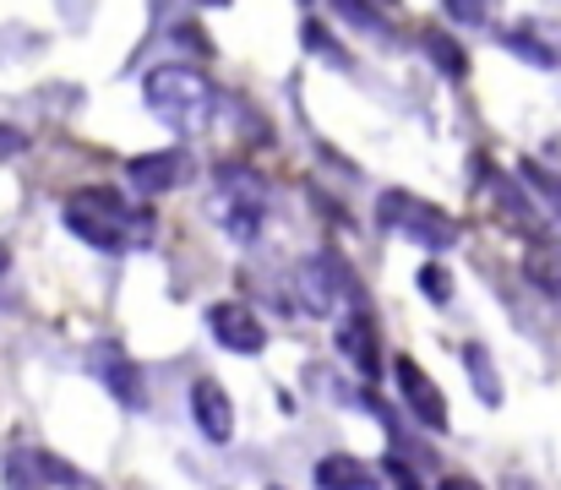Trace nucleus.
<instances>
[{
	"mask_svg": "<svg viewBox=\"0 0 561 490\" xmlns=\"http://www.w3.org/2000/svg\"><path fill=\"white\" fill-rule=\"evenodd\" d=\"M420 44H425V55H431V60H436V66H442L447 77H463V71H469L463 49H458V44H453L447 33H420Z\"/></svg>",
	"mask_w": 561,
	"mask_h": 490,
	"instance_id": "nucleus-15",
	"label": "nucleus"
},
{
	"mask_svg": "<svg viewBox=\"0 0 561 490\" xmlns=\"http://www.w3.org/2000/svg\"><path fill=\"white\" fill-rule=\"evenodd\" d=\"M93 371L110 381V392H115L121 403H131V409L148 403V398H142V376L131 371V360H126L121 349H99V354H93Z\"/></svg>",
	"mask_w": 561,
	"mask_h": 490,
	"instance_id": "nucleus-10",
	"label": "nucleus"
},
{
	"mask_svg": "<svg viewBox=\"0 0 561 490\" xmlns=\"http://www.w3.org/2000/svg\"><path fill=\"white\" fill-rule=\"evenodd\" d=\"M142 99L175 132H202L213 121V82L196 66H175V60L170 66H153L148 82H142Z\"/></svg>",
	"mask_w": 561,
	"mask_h": 490,
	"instance_id": "nucleus-2",
	"label": "nucleus"
},
{
	"mask_svg": "<svg viewBox=\"0 0 561 490\" xmlns=\"http://www.w3.org/2000/svg\"><path fill=\"white\" fill-rule=\"evenodd\" d=\"M218 224L234 235V240H256L262 235V185L224 169L218 180Z\"/></svg>",
	"mask_w": 561,
	"mask_h": 490,
	"instance_id": "nucleus-5",
	"label": "nucleus"
},
{
	"mask_svg": "<svg viewBox=\"0 0 561 490\" xmlns=\"http://www.w3.org/2000/svg\"><path fill=\"white\" fill-rule=\"evenodd\" d=\"M502 44H507L513 55H524L529 66H546V71L561 66V55L551 49V44H540V33H535V27H513V33H502Z\"/></svg>",
	"mask_w": 561,
	"mask_h": 490,
	"instance_id": "nucleus-13",
	"label": "nucleus"
},
{
	"mask_svg": "<svg viewBox=\"0 0 561 490\" xmlns=\"http://www.w3.org/2000/svg\"><path fill=\"white\" fill-rule=\"evenodd\" d=\"M5 267H11V257H5V246H0V273H5Z\"/></svg>",
	"mask_w": 561,
	"mask_h": 490,
	"instance_id": "nucleus-24",
	"label": "nucleus"
},
{
	"mask_svg": "<svg viewBox=\"0 0 561 490\" xmlns=\"http://www.w3.org/2000/svg\"><path fill=\"white\" fill-rule=\"evenodd\" d=\"M273 490H278V486H273Z\"/></svg>",
	"mask_w": 561,
	"mask_h": 490,
	"instance_id": "nucleus-25",
	"label": "nucleus"
},
{
	"mask_svg": "<svg viewBox=\"0 0 561 490\" xmlns=\"http://www.w3.org/2000/svg\"><path fill=\"white\" fill-rule=\"evenodd\" d=\"M60 218L93 251H126V246H142L153 235V218L142 207H131L115 185H82V191H71Z\"/></svg>",
	"mask_w": 561,
	"mask_h": 490,
	"instance_id": "nucleus-1",
	"label": "nucleus"
},
{
	"mask_svg": "<svg viewBox=\"0 0 561 490\" xmlns=\"http://www.w3.org/2000/svg\"><path fill=\"white\" fill-rule=\"evenodd\" d=\"M339 16H344V22H355V27L387 33V16H381V11H371V5H339Z\"/></svg>",
	"mask_w": 561,
	"mask_h": 490,
	"instance_id": "nucleus-19",
	"label": "nucleus"
},
{
	"mask_svg": "<svg viewBox=\"0 0 561 490\" xmlns=\"http://www.w3.org/2000/svg\"><path fill=\"white\" fill-rule=\"evenodd\" d=\"M524 180H529V185H535L546 202H557V207H561V180H557V174H546L540 163H524Z\"/></svg>",
	"mask_w": 561,
	"mask_h": 490,
	"instance_id": "nucleus-18",
	"label": "nucleus"
},
{
	"mask_svg": "<svg viewBox=\"0 0 561 490\" xmlns=\"http://www.w3.org/2000/svg\"><path fill=\"white\" fill-rule=\"evenodd\" d=\"M175 38H181V44H186V49H202V55H207V38H202V33H196V27H181V33H175Z\"/></svg>",
	"mask_w": 561,
	"mask_h": 490,
	"instance_id": "nucleus-21",
	"label": "nucleus"
},
{
	"mask_svg": "<svg viewBox=\"0 0 561 490\" xmlns=\"http://www.w3.org/2000/svg\"><path fill=\"white\" fill-rule=\"evenodd\" d=\"M392 376H398V392H403L409 414H414L425 431H447V403H442L436 381H431L414 360H398V365H392Z\"/></svg>",
	"mask_w": 561,
	"mask_h": 490,
	"instance_id": "nucleus-7",
	"label": "nucleus"
},
{
	"mask_svg": "<svg viewBox=\"0 0 561 490\" xmlns=\"http://www.w3.org/2000/svg\"><path fill=\"white\" fill-rule=\"evenodd\" d=\"M300 295H306V306L322 311V317H333V306H344V300L360 306V289H355L350 267H344L339 257H328V251H317V257L300 262Z\"/></svg>",
	"mask_w": 561,
	"mask_h": 490,
	"instance_id": "nucleus-4",
	"label": "nucleus"
},
{
	"mask_svg": "<svg viewBox=\"0 0 561 490\" xmlns=\"http://www.w3.org/2000/svg\"><path fill=\"white\" fill-rule=\"evenodd\" d=\"M463 365H469V376H474V392H480V403H496L502 392H496V371H491V354H485L480 343H463Z\"/></svg>",
	"mask_w": 561,
	"mask_h": 490,
	"instance_id": "nucleus-14",
	"label": "nucleus"
},
{
	"mask_svg": "<svg viewBox=\"0 0 561 490\" xmlns=\"http://www.w3.org/2000/svg\"><path fill=\"white\" fill-rule=\"evenodd\" d=\"M442 490H480V486H474V480H447Z\"/></svg>",
	"mask_w": 561,
	"mask_h": 490,
	"instance_id": "nucleus-23",
	"label": "nucleus"
},
{
	"mask_svg": "<svg viewBox=\"0 0 561 490\" xmlns=\"http://www.w3.org/2000/svg\"><path fill=\"white\" fill-rule=\"evenodd\" d=\"M339 349H344V360H350L360 376H376V338H371V322H366V317L339 327Z\"/></svg>",
	"mask_w": 561,
	"mask_h": 490,
	"instance_id": "nucleus-12",
	"label": "nucleus"
},
{
	"mask_svg": "<svg viewBox=\"0 0 561 490\" xmlns=\"http://www.w3.org/2000/svg\"><path fill=\"white\" fill-rule=\"evenodd\" d=\"M420 289L431 295V306H447V300H453V278H447V267H442V262H425V267H420Z\"/></svg>",
	"mask_w": 561,
	"mask_h": 490,
	"instance_id": "nucleus-17",
	"label": "nucleus"
},
{
	"mask_svg": "<svg viewBox=\"0 0 561 490\" xmlns=\"http://www.w3.org/2000/svg\"><path fill=\"white\" fill-rule=\"evenodd\" d=\"M16 148H22V132H5L0 126V153H16Z\"/></svg>",
	"mask_w": 561,
	"mask_h": 490,
	"instance_id": "nucleus-22",
	"label": "nucleus"
},
{
	"mask_svg": "<svg viewBox=\"0 0 561 490\" xmlns=\"http://www.w3.org/2000/svg\"><path fill=\"white\" fill-rule=\"evenodd\" d=\"M376 207H381L376 218H381L387 229L409 235V240L425 246V251H447V246L458 240V224H453L436 202H420V196H409V191H387Z\"/></svg>",
	"mask_w": 561,
	"mask_h": 490,
	"instance_id": "nucleus-3",
	"label": "nucleus"
},
{
	"mask_svg": "<svg viewBox=\"0 0 561 490\" xmlns=\"http://www.w3.org/2000/svg\"><path fill=\"white\" fill-rule=\"evenodd\" d=\"M207 327H213V338L229 349V354H262L267 349V332L262 322L240 306V300H224V306H213L207 311Z\"/></svg>",
	"mask_w": 561,
	"mask_h": 490,
	"instance_id": "nucleus-8",
	"label": "nucleus"
},
{
	"mask_svg": "<svg viewBox=\"0 0 561 490\" xmlns=\"http://www.w3.org/2000/svg\"><path fill=\"white\" fill-rule=\"evenodd\" d=\"M27 464H33V469H44V480H49V486L88 490V480H82V469H77V464H66V458H49V453H27Z\"/></svg>",
	"mask_w": 561,
	"mask_h": 490,
	"instance_id": "nucleus-16",
	"label": "nucleus"
},
{
	"mask_svg": "<svg viewBox=\"0 0 561 490\" xmlns=\"http://www.w3.org/2000/svg\"><path fill=\"white\" fill-rule=\"evenodd\" d=\"M317 490H376V469L350 453H333L317 464Z\"/></svg>",
	"mask_w": 561,
	"mask_h": 490,
	"instance_id": "nucleus-11",
	"label": "nucleus"
},
{
	"mask_svg": "<svg viewBox=\"0 0 561 490\" xmlns=\"http://www.w3.org/2000/svg\"><path fill=\"white\" fill-rule=\"evenodd\" d=\"M191 159L181 148H164V153H137V159L126 163V174H131V185L137 191H148V196H159V191H175L181 180H186Z\"/></svg>",
	"mask_w": 561,
	"mask_h": 490,
	"instance_id": "nucleus-9",
	"label": "nucleus"
},
{
	"mask_svg": "<svg viewBox=\"0 0 561 490\" xmlns=\"http://www.w3.org/2000/svg\"><path fill=\"white\" fill-rule=\"evenodd\" d=\"M447 16H453V22H485V5H463V0H453Z\"/></svg>",
	"mask_w": 561,
	"mask_h": 490,
	"instance_id": "nucleus-20",
	"label": "nucleus"
},
{
	"mask_svg": "<svg viewBox=\"0 0 561 490\" xmlns=\"http://www.w3.org/2000/svg\"><path fill=\"white\" fill-rule=\"evenodd\" d=\"M191 420H196V431L213 447H224L234 436V403H229V392H224L218 376H196L191 381Z\"/></svg>",
	"mask_w": 561,
	"mask_h": 490,
	"instance_id": "nucleus-6",
	"label": "nucleus"
}]
</instances>
